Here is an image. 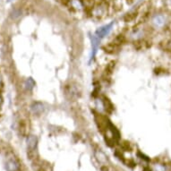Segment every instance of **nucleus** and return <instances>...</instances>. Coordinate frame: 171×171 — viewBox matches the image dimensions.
<instances>
[{
    "label": "nucleus",
    "mask_w": 171,
    "mask_h": 171,
    "mask_svg": "<svg viewBox=\"0 0 171 171\" xmlns=\"http://www.w3.org/2000/svg\"><path fill=\"white\" fill-rule=\"evenodd\" d=\"M88 13L95 21H102L109 15V4L105 0H101L97 2Z\"/></svg>",
    "instance_id": "1"
},
{
    "label": "nucleus",
    "mask_w": 171,
    "mask_h": 171,
    "mask_svg": "<svg viewBox=\"0 0 171 171\" xmlns=\"http://www.w3.org/2000/svg\"><path fill=\"white\" fill-rule=\"evenodd\" d=\"M31 111L34 115L36 116H40L44 112V106L40 102H35L31 106Z\"/></svg>",
    "instance_id": "8"
},
{
    "label": "nucleus",
    "mask_w": 171,
    "mask_h": 171,
    "mask_svg": "<svg viewBox=\"0 0 171 171\" xmlns=\"http://www.w3.org/2000/svg\"><path fill=\"white\" fill-rule=\"evenodd\" d=\"M137 17H138V14H137L136 9H135L125 15L123 19H124V22L126 23H133L137 21Z\"/></svg>",
    "instance_id": "7"
},
{
    "label": "nucleus",
    "mask_w": 171,
    "mask_h": 171,
    "mask_svg": "<svg viewBox=\"0 0 171 171\" xmlns=\"http://www.w3.org/2000/svg\"><path fill=\"white\" fill-rule=\"evenodd\" d=\"M65 92L66 97H68L72 100H75L81 95V90H79V86H77L74 83H69V84L65 85Z\"/></svg>",
    "instance_id": "3"
},
{
    "label": "nucleus",
    "mask_w": 171,
    "mask_h": 171,
    "mask_svg": "<svg viewBox=\"0 0 171 171\" xmlns=\"http://www.w3.org/2000/svg\"><path fill=\"white\" fill-rule=\"evenodd\" d=\"M133 47L135 49L140 51V50H144L147 49L151 46V41L149 40L148 38H142V39H137L133 40Z\"/></svg>",
    "instance_id": "5"
},
{
    "label": "nucleus",
    "mask_w": 171,
    "mask_h": 171,
    "mask_svg": "<svg viewBox=\"0 0 171 171\" xmlns=\"http://www.w3.org/2000/svg\"><path fill=\"white\" fill-rule=\"evenodd\" d=\"M99 99L100 100V104H101V107H102V109L104 110V112L107 115L112 114L115 108H114V105L111 102V100L105 95H99Z\"/></svg>",
    "instance_id": "4"
},
{
    "label": "nucleus",
    "mask_w": 171,
    "mask_h": 171,
    "mask_svg": "<svg viewBox=\"0 0 171 171\" xmlns=\"http://www.w3.org/2000/svg\"><path fill=\"white\" fill-rule=\"evenodd\" d=\"M34 85H35V82H34V81L31 78L27 79L25 81V82H24V86H25L26 90H32L33 87H34Z\"/></svg>",
    "instance_id": "11"
},
{
    "label": "nucleus",
    "mask_w": 171,
    "mask_h": 171,
    "mask_svg": "<svg viewBox=\"0 0 171 171\" xmlns=\"http://www.w3.org/2000/svg\"><path fill=\"white\" fill-rule=\"evenodd\" d=\"M111 27H112V24H108V25L99 28V30H97V31H96V36L99 39H101L104 36H106L109 32V31L111 30Z\"/></svg>",
    "instance_id": "9"
},
{
    "label": "nucleus",
    "mask_w": 171,
    "mask_h": 171,
    "mask_svg": "<svg viewBox=\"0 0 171 171\" xmlns=\"http://www.w3.org/2000/svg\"><path fill=\"white\" fill-rule=\"evenodd\" d=\"M102 49L104 52H106L107 54L109 55H113L117 53L120 49V47H118L117 45H116L113 41H109L108 43L104 44L102 46Z\"/></svg>",
    "instance_id": "6"
},
{
    "label": "nucleus",
    "mask_w": 171,
    "mask_h": 171,
    "mask_svg": "<svg viewBox=\"0 0 171 171\" xmlns=\"http://www.w3.org/2000/svg\"><path fill=\"white\" fill-rule=\"evenodd\" d=\"M81 2L84 10H86L87 12H89L97 3L96 0H81Z\"/></svg>",
    "instance_id": "10"
},
{
    "label": "nucleus",
    "mask_w": 171,
    "mask_h": 171,
    "mask_svg": "<svg viewBox=\"0 0 171 171\" xmlns=\"http://www.w3.org/2000/svg\"><path fill=\"white\" fill-rule=\"evenodd\" d=\"M151 26L154 30H161L167 28L169 21H170V15H166L161 12H159L157 14H152L151 18Z\"/></svg>",
    "instance_id": "2"
},
{
    "label": "nucleus",
    "mask_w": 171,
    "mask_h": 171,
    "mask_svg": "<svg viewBox=\"0 0 171 171\" xmlns=\"http://www.w3.org/2000/svg\"><path fill=\"white\" fill-rule=\"evenodd\" d=\"M164 7L171 12V0H164Z\"/></svg>",
    "instance_id": "12"
}]
</instances>
